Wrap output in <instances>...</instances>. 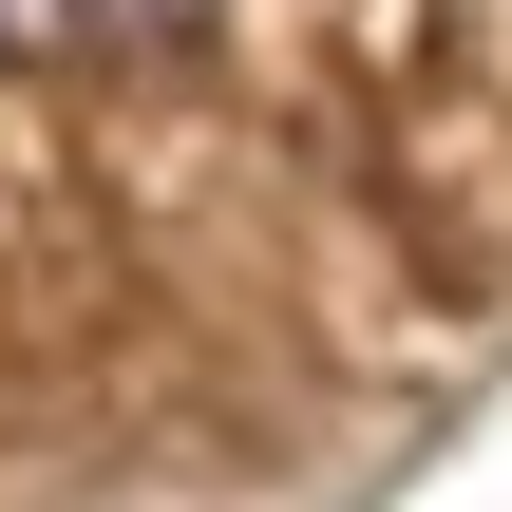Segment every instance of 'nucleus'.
Returning a JSON list of instances; mask_svg holds the SVG:
<instances>
[{
    "instance_id": "nucleus-1",
    "label": "nucleus",
    "mask_w": 512,
    "mask_h": 512,
    "mask_svg": "<svg viewBox=\"0 0 512 512\" xmlns=\"http://www.w3.org/2000/svg\"><path fill=\"white\" fill-rule=\"evenodd\" d=\"M57 19H76V0H0V57H38V38H57Z\"/></svg>"
},
{
    "instance_id": "nucleus-2",
    "label": "nucleus",
    "mask_w": 512,
    "mask_h": 512,
    "mask_svg": "<svg viewBox=\"0 0 512 512\" xmlns=\"http://www.w3.org/2000/svg\"><path fill=\"white\" fill-rule=\"evenodd\" d=\"M76 19H190V0H76Z\"/></svg>"
}]
</instances>
